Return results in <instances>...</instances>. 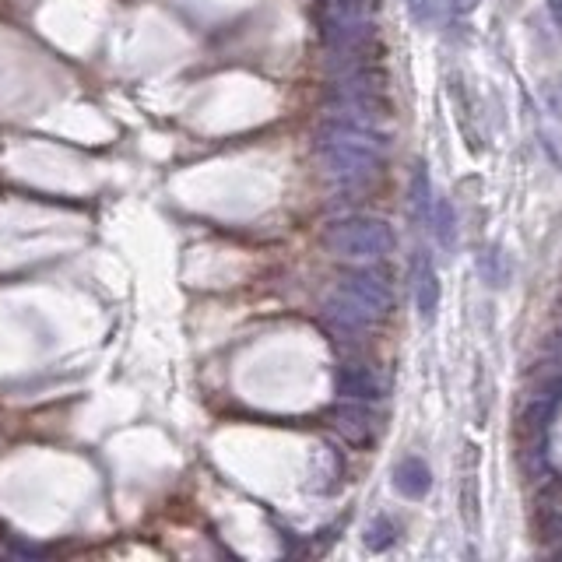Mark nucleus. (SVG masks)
Returning <instances> with one entry per match:
<instances>
[{
	"instance_id": "f257e3e1",
	"label": "nucleus",
	"mask_w": 562,
	"mask_h": 562,
	"mask_svg": "<svg viewBox=\"0 0 562 562\" xmlns=\"http://www.w3.org/2000/svg\"><path fill=\"white\" fill-rule=\"evenodd\" d=\"M317 152L331 180L359 187V183H369L380 173L387 141L373 127H362V123L352 120H334L317 134Z\"/></svg>"
},
{
	"instance_id": "f03ea898",
	"label": "nucleus",
	"mask_w": 562,
	"mask_h": 562,
	"mask_svg": "<svg viewBox=\"0 0 562 562\" xmlns=\"http://www.w3.org/2000/svg\"><path fill=\"white\" fill-rule=\"evenodd\" d=\"M324 246L348 260H380V257H387V253H394L397 236L383 218L355 215V218H341V222L327 225Z\"/></svg>"
},
{
	"instance_id": "7ed1b4c3",
	"label": "nucleus",
	"mask_w": 562,
	"mask_h": 562,
	"mask_svg": "<svg viewBox=\"0 0 562 562\" xmlns=\"http://www.w3.org/2000/svg\"><path fill=\"white\" fill-rule=\"evenodd\" d=\"M338 289L345 292V296H352L355 303L362 306V310L373 313L376 320L387 317L390 303H394L387 278H383V274H376V271H352V274H345V278L338 281Z\"/></svg>"
},
{
	"instance_id": "20e7f679",
	"label": "nucleus",
	"mask_w": 562,
	"mask_h": 562,
	"mask_svg": "<svg viewBox=\"0 0 562 562\" xmlns=\"http://www.w3.org/2000/svg\"><path fill=\"white\" fill-rule=\"evenodd\" d=\"M411 285H415V306H418V317L436 320V310H440V274H436L433 260L426 253H418L415 267H411Z\"/></svg>"
},
{
	"instance_id": "39448f33",
	"label": "nucleus",
	"mask_w": 562,
	"mask_h": 562,
	"mask_svg": "<svg viewBox=\"0 0 562 562\" xmlns=\"http://www.w3.org/2000/svg\"><path fill=\"white\" fill-rule=\"evenodd\" d=\"M338 394L348 401H380L383 397V380L362 362H348L338 369Z\"/></svg>"
},
{
	"instance_id": "423d86ee",
	"label": "nucleus",
	"mask_w": 562,
	"mask_h": 562,
	"mask_svg": "<svg viewBox=\"0 0 562 562\" xmlns=\"http://www.w3.org/2000/svg\"><path fill=\"white\" fill-rule=\"evenodd\" d=\"M394 489L401 492L404 499H426L429 489H433V471L422 457H404L394 468Z\"/></svg>"
},
{
	"instance_id": "0eeeda50",
	"label": "nucleus",
	"mask_w": 562,
	"mask_h": 562,
	"mask_svg": "<svg viewBox=\"0 0 562 562\" xmlns=\"http://www.w3.org/2000/svg\"><path fill=\"white\" fill-rule=\"evenodd\" d=\"M334 429H338V433L345 436L348 443H355V447L369 443V440H373V433H376L373 415H369V411L362 408L359 401H355V404H341V408L334 411Z\"/></svg>"
},
{
	"instance_id": "6e6552de",
	"label": "nucleus",
	"mask_w": 562,
	"mask_h": 562,
	"mask_svg": "<svg viewBox=\"0 0 562 562\" xmlns=\"http://www.w3.org/2000/svg\"><path fill=\"white\" fill-rule=\"evenodd\" d=\"M433 183H429V169L426 162H418L415 169H411V208H415V218H426L433 215Z\"/></svg>"
},
{
	"instance_id": "1a4fd4ad",
	"label": "nucleus",
	"mask_w": 562,
	"mask_h": 562,
	"mask_svg": "<svg viewBox=\"0 0 562 562\" xmlns=\"http://www.w3.org/2000/svg\"><path fill=\"white\" fill-rule=\"evenodd\" d=\"M397 531H401V527H397L390 517H376L373 524L366 527V534H362V541H366L369 552H387V548L397 541Z\"/></svg>"
},
{
	"instance_id": "9d476101",
	"label": "nucleus",
	"mask_w": 562,
	"mask_h": 562,
	"mask_svg": "<svg viewBox=\"0 0 562 562\" xmlns=\"http://www.w3.org/2000/svg\"><path fill=\"white\" fill-rule=\"evenodd\" d=\"M429 222H433L436 229V239H440V246H454L457 239V218H454V208H450V201H436L433 204V215H429Z\"/></svg>"
},
{
	"instance_id": "9b49d317",
	"label": "nucleus",
	"mask_w": 562,
	"mask_h": 562,
	"mask_svg": "<svg viewBox=\"0 0 562 562\" xmlns=\"http://www.w3.org/2000/svg\"><path fill=\"white\" fill-rule=\"evenodd\" d=\"M408 11L418 25H436L447 18V8H443V0H408Z\"/></svg>"
},
{
	"instance_id": "f8f14e48",
	"label": "nucleus",
	"mask_w": 562,
	"mask_h": 562,
	"mask_svg": "<svg viewBox=\"0 0 562 562\" xmlns=\"http://www.w3.org/2000/svg\"><path fill=\"white\" fill-rule=\"evenodd\" d=\"M461 510H464V524H468V531H475V527H478V482H475V475L464 478Z\"/></svg>"
},
{
	"instance_id": "ddd939ff",
	"label": "nucleus",
	"mask_w": 562,
	"mask_h": 562,
	"mask_svg": "<svg viewBox=\"0 0 562 562\" xmlns=\"http://www.w3.org/2000/svg\"><path fill=\"white\" fill-rule=\"evenodd\" d=\"M447 15H471L478 8V0H443Z\"/></svg>"
},
{
	"instance_id": "4468645a",
	"label": "nucleus",
	"mask_w": 562,
	"mask_h": 562,
	"mask_svg": "<svg viewBox=\"0 0 562 562\" xmlns=\"http://www.w3.org/2000/svg\"><path fill=\"white\" fill-rule=\"evenodd\" d=\"M552 15H555V22L562 25V0H552Z\"/></svg>"
}]
</instances>
